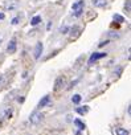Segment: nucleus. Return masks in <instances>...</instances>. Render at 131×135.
<instances>
[{
	"mask_svg": "<svg viewBox=\"0 0 131 135\" xmlns=\"http://www.w3.org/2000/svg\"><path fill=\"white\" fill-rule=\"evenodd\" d=\"M42 42H38L37 45H36V48H35V58L36 60H38L40 58V56H41V53H42Z\"/></svg>",
	"mask_w": 131,
	"mask_h": 135,
	"instance_id": "423d86ee",
	"label": "nucleus"
},
{
	"mask_svg": "<svg viewBox=\"0 0 131 135\" xmlns=\"http://www.w3.org/2000/svg\"><path fill=\"white\" fill-rule=\"evenodd\" d=\"M91 2H93V6L97 8H103L107 4V0H91Z\"/></svg>",
	"mask_w": 131,
	"mask_h": 135,
	"instance_id": "0eeeda50",
	"label": "nucleus"
},
{
	"mask_svg": "<svg viewBox=\"0 0 131 135\" xmlns=\"http://www.w3.org/2000/svg\"><path fill=\"white\" fill-rule=\"evenodd\" d=\"M4 17H6L4 13H0V20H4Z\"/></svg>",
	"mask_w": 131,
	"mask_h": 135,
	"instance_id": "4be33fe9",
	"label": "nucleus"
},
{
	"mask_svg": "<svg viewBox=\"0 0 131 135\" xmlns=\"http://www.w3.org/2000/svg\"><path fill=\"white\" fill-rule=\"evenodd\" d=\"M72 101H73V103H76V105H78V103L81 102V95H80V94H76V95H73V98H72Z\"/></svg>",
	"mask_w": 131,
	"mask_h": 135,
	"instance_id": "f3484780",
	"label": "nucleus"
},
{
	"mask_svg": "<svg viewBox=\"0 0 131 135\" xmlns=\"http://www.w3.org/2000/svg\"><path fill=\"white\" fill-rule=\"evenodd\" d=\"M2 81H3V77H2V76H0V82H2Z\"/></svg>",
	"mask_w": 131,
	"mask_h": 135,
	"instance_id": "5701e85b",
	"label": "nucleus"
},
{
	"mask_svg": "<svg viewBox=\"0 0 131 135\" xmlns=\"http://www.w3.org/2000/svg\"><path fill=\"white\" fill-rule=\"evenodd\" d=\"M111 28H119V23H113L111 24Z\"/></svg>",
	"mask_w": 131,
	"mask_h": 135,
	"instance_id": "aec40b11",
	"label": "nucleus"
},
{
	"mask_svg": "<svg viewBox=\"0 0 131 135\" xmlns=\"http://www.w3.org/2000/svg\"><path fill=\"white\" fill-rule=\"evenodd\" d=\"M16 48H17L16 38H12V40L9 41V44H8V48H7V50H8V53H9V54H12V53H15V52H16Z\"/></svg>",
	"mask_w": 131,
	"mask_h": 135,
	"instance_id": "39448f33",
	"label": "nucleus"
},
{
	"mask_svg": "<svg viewBox=\"0 0 131 135\" xmlns=\"http://www.w3.org/2000/svg\"><path fill=\"white\" fill-rule=\"evenodd\" d=\"M84 7H85V2L84 0H78V2H76L73 6H72V9H73V15L76 17H80L84 12Z\"/></svg>",
	"mask_w": 131,
	"mask_h": 135,
	"instance_id": "f257e3e1",
	"label": "nucleus"
},
{
	"mask_svg": "<svg viewBox=\"0 0 131 135\" xmlns=\"http://www.w3.org/2000/svg\"><path fill=\"white\" fill-rule=\"evenodd\" d=\"M42 117H44V115H42L41 113H38V111H35V113H33V114L29 117V120H31L33 124H37V123H38V122L42 119Z\"/></svg>",
	"mask_w": 131,
	"mask_h": 135,
	"instance_id": "7ed1b4c3",
	"label": "nucleus"
},
{
	"mask_svg": "<svg viewBox=\"0 0 131 135\" xmlns=\"http://www.w3.org/2000/svg\"><path fill=\"white\" fill-rule=\"evenodd\" d=\"M0 117H3V118H6V119H9V118L12 117V109H7L6 111H3L2 114H0Z\"/></svg>",
	"mask_w": 131,
	"mask_h": 135,
	"instance_id": "9d476101",
	"label": "nucleus"
},
{
	"mask_svg": "<svg viewBox=\"0 0 131 135\" xmlns=\"http://www.w3.org/2000/svg\"><path fill=\"white\" fill-rule=\"evenodd\" d=\"M103 57H106V53H93L89 58V65H93L95 61H98L99 58H103Z\"/></svg>",
	"mask_w": 131,
	"mask_h": 135,
	"instance_id": "20e7f679",
	"label": "nucleus"
},
{
	"mask_svg": "<svg viewBox=\"0 0 131 135\" xmlns=\"http://www.w3.org/2000/svg\"><path fill=\"white\" fill-rule=\"evenodd\" d=\"M74 124H76L80 130H85V128H86V124H85L81 119H74Z\"/></svg>",
	"mask_w": 131,
	"mask_h": 135,
	"instance_id": "9b49d317",
	"label": "nucleus"
},
{
	"mask_svg": "<svg viewBox=\"0 0 131 135\" xmlns=\"http://www.w3.org/2000/svg\"><path fill=\"white\" fill-rule=\"evenodd\" d=\"M113 19H114V21H117V23H119V24L124 23V19H123L120 15H118V13H115V15L113 16Z\"/></svg>",
	"mask_w": 131,
	"mask_h": 135,
	"instance_id": "4468645a",
	"label": "nucleus"
},
{
	"mask_svg": "<svg viewBox=\"0 0 131 135\" xmlns=\"http://www.w3.org/2000/svg\"><path fill=\"white\" fill-rule=\"evenodd\" d=\"M88 111H89V107H88V106H84V107H77V113H78V114H81V115L86 114Z\"/></svg>",
	"mask_w": 131,
	"mask_h": 135,
	"instance_id": "2eb2a0df",
	"label": "nucleus"
},
{
	"mask_svg": "<svg viewBox=\"0 0 131 135\" xmlns=\"http://www.w3.org/2000/svg\"><path fill=\"white\" fill-rule=\"evenodd\" d=\"M19 20H20V17H15V19L12 20V24H13V25H16V24H19Z\"/></svg>",
	"mask_w": 131,
	"mask_h": 135,
	"instance_id": "6ab92c4d",
	"label": "nucleus"
},
{
	"mask_svg": "<svg viewBox=\"0 0 131 135\" xmlns=\"http://www.w3.org/2000/svg\"><path fill=\"white\" fill-rule=\"evenodd\" d=\"M50 103V95H45L40 102H38V107L41 109V107H44V106H46V105H49Z\"/></svg>",
	"mask_w": 131,
	"mask_h": 135,
	"instance_id": "6e6552de",
	"label": "nucleus"
},
{
	"mask_svg": "<svg viewBox=\"0 0 131 135\" xmlns=\"http://www.w3.org/2000/svg\"><path fill=\"white\" fill-rule=\"evenodd\" d=\"M106 44H109V40H106V41H102L101 44H99V48H102L103 45H106Z\"/></svg>",
	"mask_w": 131,
	"mask_h": 135,
	"instance_id": "412c9836",
	"label": "nucleus"
},
{
	"mask_svg": "<svg viewBox=\"0 0 131 135\" xmlns=\"http://www.w3.org/2000/svg\"><path fill=\"white\" fill-rule=\"evenodd\" d=\"M124 12L130 16V12H131V0H126V3H124Z\"/></svg>",
	"mask_w": 131,
	"mask_h": 135,
	"instance_id": "f8f14e48",
	"label": "nucleus"
},
{
	"mask_svg": "<svg viewBox=\"0 0 131 135\" xmlns=\"http://www.w3.org/2000/svg\"><path fill=\"white\" fill-rule=\"evenodd\" d=\"M40 21H41V17H40V16H35V17L31 20V25H37Z\"/></svg>",
	"mask_w": 131,
	"mask_h": 135,
	"instance_id": "dca6fc26",
	"label": "nucleus"
},
{
	"mask_svg": "<svg viewBox=\"0 0 131 135\" xmlns=\"http://www.w3.org/2000/svg\"><path fill=\"white\" fill-rule=\"evenodd\" d=\"M115 132H117V135H128V134H130L126 128H122V127H118V128L115 130Z\"/></svg>",
	"mask_w": 131,
	"mask_h": 135,
	"instance_id": "ddd939ff",
	"label": "nucleus"
},
{
	"mask_svg": "<svg viewBox=\"0 0 131 135\" xmlns=\"http://www.w3.org/2000/svg\"><path fill=\"white\" fill-rule=\"evenodd\" d=\"M65 84H66V78H65L64 76L57 77V80H56V82H54V86H53V90H54V91H60L61 89H64Z\"/></svg>",
	"mask_w": 131,
	"mask_h": 135,
	"instance_id": "f03ea898",
	"label": "nucleus"
},
{
	"mask_svg": "<svg viewBox=\"0 0 131 135\" xmlns=\"http://www.w3.org/2000/svg\"><path fill=\"white\" fill-rule=\"evenodd\" d=\"M80 31H81V28H80V27H77V25H76V27H73L72 33H74V36H72V37H70V40H76V38L81 35V32H80Z\"/></svg>",
	"mask_w": 131,
	"mask_h": 135,
	"instance_id": "1a4fd4ad",
	"label": "nucleus"
},
{
	"mask_svg": "<svg viewBox=\"0 0 131 135\" xmlns=\"http://www.w3.org/2000/svg\"><path fill=\"white\" fill-rule=\"evenodd\" d=\"M122 70H123V68H118V69H117V72H115V74L119 77V76H120V73H122Z\"/></svg>",
	"mask_w": 131,
	"mask_h": 135,
	"instance_id": "a211bd4d",
	"label": "nucleus"
}]
</instances>
